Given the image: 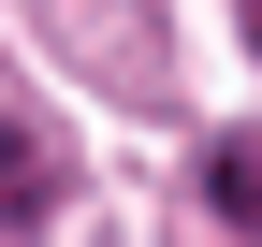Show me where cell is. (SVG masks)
Masks as SVG:
<instances>
[{"label":"cell","mask_w":262,"mask_h":247,"mask_svg":"<svg viewBox=\"0 0 262 247\" xmlns=\"http://www.w3.org/2000/svg\"><path fill=\"white\" fill-rule=\"evenodd\" d=\"M44 218H58V145L0 102V233H44Z\"/></svg>","instance_id":"obj_1"},{"label":"cell","mask_w":262,"mask_h":247,"mask_svg":"<svg viewBox=\"0 0 262 247\" xmlns=\"http://www.w3.org/2000/svg\"><path fill=\"white\" fill-rule=\"evenodd\" d=\"M189 189H204V218H233V233L262 247V116H248V131H219V145H204V175H189Z\"/></svg>","instance_id":"obj_2"},{"label":"cell","mask_w":262,"mask_h":247,"mask_svg":"<svg viewBox=\"0 0 262 247\" xmlns=\"http://www.w3.org/2000/svg\"><path fill=\"white\" fill-rule=\"evenodd\" d=\"M248 44H262V0H248Z\"/></svg>","instance_id":"obj_3"}]
</instances>
